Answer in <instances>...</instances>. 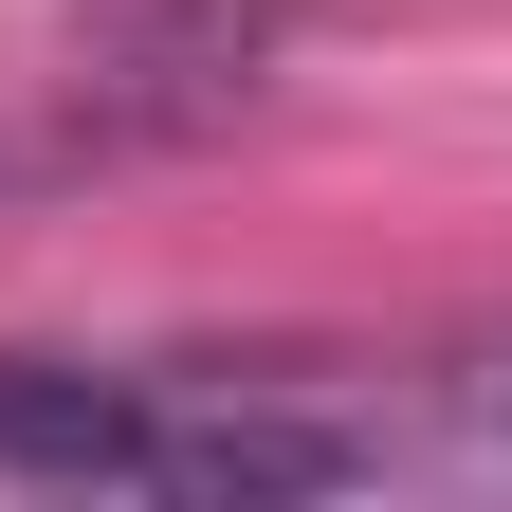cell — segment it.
<instances>
[{"mask_svg":"<svg viewBox=\"0 0 512 512\" xmlns=\"http://www.w3.org/2000/svg\"><path fill=\"white\" fill-rule=\"evenodd\" d=\"M293 55V0H74V110L110 147H183L238 128Z\"/></svg>","mask_w":512,"mask_h":512,"instance_id":"6da1fadb","label":"cell"},{"mask_svg":"<svg viewBox=\"0 0 512 512\" xmlns=\"http://www.w3.org/2000/svg\"><path fill=\"white\" fill-rule=\"evenodd\" d=\"M128 476H165V494H330L348 476V439H311V421H147V458Z\"/></svg>","mask_w":512,"mask_h":512,"instance_id":"3957f363","label":"cell"},{"mask_svg":"<svg viewBox=\"0 0 512 512\" xmlns=\"http://www.w3.org/2000/svg\"><path fill=\"white\" fill-rule=\"evenodd\" d=\"M0 458H19V476H128V458H147V403L92 384V366L0 348Z\"/></svg>","mask_w":512,"mask_h":512,"instance_id":"7a4b0ae2","label":"cell"},{"mask_svg":"<svg viewBox=\"0 0 512 512\" xmlns=\"http://www.w3.org/2000/svg\"><path fill=\"white\" fill-rule=\"evenodd\" d=\"M494 403H512V384H494Z\"/></svg>","mask_w":512,"mask_h":512,"instance_id":"277c9868","label":"cell"}]
</instances>
